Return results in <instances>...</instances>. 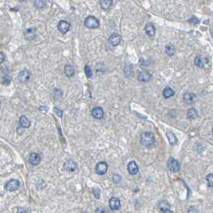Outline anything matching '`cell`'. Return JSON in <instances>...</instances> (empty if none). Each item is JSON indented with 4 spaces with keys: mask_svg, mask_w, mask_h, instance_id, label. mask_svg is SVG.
Listing matches in <instances>:
<instances>
[{
    "mask_svg": "<svg viewBox=\"0 0 213 213\" xmlns=\"http://www.w3.org/2000/svg\"><path fill=\"white\" fill-rule=\"evenodd\" d=\"M140 141L141 143L147 148H151L156 143V140H155L154 135L151 132H148V131L143 132L141 135Z\"/></svg>",
    "mask_w": 213,
    "mask_h": 213,
    "instance_id": "1",
    "label": "cell"
},
{
    "mask_svg": "<svg viewBox=\"0 0 213 213\" xmlns=\"http://www.w3.org/2000/svg\"><path fill=\"white\" fill-rule=\"evenodd\" d=\"M84 24H85L88 28H91V29H95V28L99 27V20L95 17V16H88L87 19H86L85 22H84Z\"/></svg>",
    "mask_w": 213,
    "mask_h": 213,
    "instance_id": "2",
    "label": "cell"
},
{
    "mask_svg": "<svg viewBox=\"0 0 213 213\" xmlns=\"http://www.w3.org/2000/svg\"><path fill=\"white\" fill-rule=\"evenodd\" d=\"M168 168L172 172H178L180 170V164L178 160L173 158H170L168 162Z\"/></svg>",
    "mask_w": 213,
    "mask_h": 213,
    "instance_id": "3",
    "label": "cell"
},
{
    "mask_svg": "<svg viewBox=\"0 0 213 213\" xmlns=\"http://www.w3.org/2000/svg\"><path fill=\"white\" fill-rule=\"evenodd\" d=\"M108 168V163L104 162V161H101V162H99V163L96 164L95 171H96V173H97L98 175H104V174L107 172Z\"/></svg>",
    "mask_w": 213,
    "mask_h": 213,
    "instance_id": "4",
    "label": "cell"
},
{
    "mask_svg": "<svg viewBox=\"0 0 213 213\" xmlns=\"http://www.w3.org/2000/svg\"><path fill=\"white\" fill-rule=\"evenodd\" d=\"M30 78H31V74L29 71L26 70V69L20 71L19 74V76H18V79L21 83H27L30 80Z\"/></svg>",
    "mask_w": 213,
    "mask_h": 213,
    "instance_id": "5",
    "label": "cell"
},
{
    "mask_svg": "<svg viewBox=\"0 0 213 213\" xmlns=\"http://www.w3.org/2000/svg\"><path fill=\"white\" fill-rule=\"evenodd\" d=\"M208 59L206 56L200 55L195 59V64L199 68H204L205 66L208 65Z\"/></svg>",
    "mask_w": 213,
    "mask_h": 213,
    "instance_id": "6",
    "label": "cell"
},
{
    "mask_svg": "<svg viewBox=\"0 0 213 213\" xmlns=\"http://www.w3.org/2000/svg\"><path fill=\"white\" fill-rule=\"evenodd\" d=\"M70 23H68L67 21L61 20L60 22L59 23V24H58V30H59V32H60L61 34H63V35H64V34L68 32V30H70Z\"/></svg>",
    "mask_w": 213,
    "mask_h": 213,
    "instance_id": "7",
    "label": "cell"
},
{
    "mask_svg": "<svg viewBox=\"0 0 213 213\" xmlns=\"http://www.w3.org/2000/svg\"><path fill=\"white\" fill-rule=\"evenodd\" d=\"M19 187V182L16 180H11L8 181L5 185L6 189L9 191H14L17 190Z\"/></svg>",
    "mask_w": 213,
    "mask_h": 213,
    "instance_id": "8",
    "label": "cell"
},
{
    "mask_svg": "<svg viewBox=\"0 0 213 213\" xmlns=\"http://www.w3.org/2000/svg\"><path fill=\"white\" fill-rule=\"evenodd\" d=\"M109 205H110V208L111 210H119L121 207L120 200L118 198H116V197H111L110 199V201H109Z\"/></svg>",
    "mask_w": 213,
    "mask_h": 213,
    "instance_id": "9",
    "label": "cell"
},
{
    "mask_svg": "<svg viewBox=\"0 0 213 213\" xmlns=\"http://www.w3.org/2000/svg\"><path fill=\"white\" fill-rule=\"evenodd\" d=\"M63 168L68 171H74L77 169V163H75L74 160H68L64 163Z\"/></svg>",
    "mask_w": 213,
    "mask_h": 213,
    "instance_id": "10",
    "label": "cell"
},
{
    "mask_svg": "<svg viewBox=\"0 0 213 213\" xmlns=\"http://www.w3.org/2000/svg\"><path fill=\"white\" fill-rule=\"evenodd\" d=\"M109 43L111 44L112 46L115 47V46H118L121 42V37L120 35L116 34V33H114L112 35H111L109 37Z\"/></svg>",
    "mask_w": 213,
    "mask_h": 213,
    "instance_id": "11",
    "label": "cell"
},
{
    "mask_svg": "<svg viewBox=\"0 0 213 213\" xmlns=\"http://www.w3.org/2000/svg\"><path fill=\"white\" fill-rule=\"evenodd\" d=\"M128 170L131 175H135L138 173L139 167L135 161H131L128 164Z\"/></svg>",
    "mask_w": 213,
    "mask_h": 213,
    "instance_id": "12",
    "label": "cell"
},
{
    "mask_svg": "<svg viewBox=\"0 0 213 213\" xmlns=\"http://www.w3.org/2000/svg\"><path fill=\"white\" fill-rule=\"evenodd\" d=\"M41 157L38 153H31L30 157H29V162L30 164L35 166L38 165L39 163H40Z\"/></svg>",
    "mask_w": 213,
    "mask_h": 213,
    "instance_id": "13",
    "label": "cell"
},
{
    "mask_svg": "<svg viewBox=\"0 0 213 213\" xmlns=\"http://www.w3.org/2000/svg\"><path fill=\"white\" fill-rule=\"evenodd\" d=\"M183 101L188 104H191L196 99V95L191 92H186L183 95Z\"/></svg>",
    "mask_w": 213,
    "mask_h": 213,
    "instance_id": "14",
    "label": "cell"
},
{
    "mask_svg": "<svg viewBox=\"0 0 213 213\" xmlns=\"http://www.w3.org/2000/svg\"><path fill=\"white\" fill-rule=\"evenodd\" d=\"M91 114H92V116L94 118L102 119L104 115V111L102 108L97 107V108H95L93 109Z\"/></svg>",
    "mask_w": 213,
    "mask_h": 213,
    "instance_id": "15",
    "label": "cell"
},
{
    "mask_svg": "<svg viewBox=\"0 0 213 213\" xmlns=\"http://www.w3.org/2000/svg\"><path fill=\"white\" fill-rule=\"evenodd\" d=\"M145 32L148 36L149 37H153L156 34V29L155 27L153 26L152 23H148L145 27Z\"/></svg>",
    "mask_w": 213,
    "mask_h": 213,
    "instance_id": "16",
    "label": "cell"
},
{
    "mask_svg": "<svg viewBox=\"0 0 213 213\" xmlns=\"http://www.w3.org/2000/svg\"><path fill=\"white\" fill-rule=\"evenodd\" d=\"M36 35V30L35 28H29L26 30L25 37L27 40H32L34 39Z\"/></svg>",
    "mask_w": 213,
    "mask_h": 213,
    "instance_id": "17",
    "label": "cell"
},
{
    "mask_svg": "<svg viewBox=\"0 0 213 213\" xmlns=\"http://www.w3.org/2000/svg\"><path fill=\"white\" fill-rule=\"evenodd\" d=\"M138 79L140 82L147 83L151 79V75L147 71H143V72L140 73V75L138 76Z\"/></svg>",
    "mask_w": 213,
    "mask_h": 213,
    "instance_id": "18",
    "label": "cell"
},
{
    "mask_svg": "<svg viewBox=\"0 0 213 213\" xmlns=\"http://www.w3.org/2000/svg\"><path fill=\"white\" fill-rule=\"evenodd\" d=\"M113 1L112 0H100L99 4H100L101 8L103 10H108L112 6Z\"/></svg>",
    "mask_w": 213,
    "mask_h": 213,
    "instance_id": "19",
    "label": "cell"
},
{
    "mask_svg": "<svg viewBox=\"0 0 213 213\" xmlns=\"http://www.w3.org/2000/svg\"><path fill=\"white\" fill-rule=\"evenodd\" d=\"M167 137H168V141H169L171 145H175L177 143V138L172 131H168L167 132Z\"/></svg>",
    "mask_w": 213,
    "mask_h": 213,
    "instance_id": "20",
    "label": "cell"
},
{
    "mask_svg": "<svg viewBox=\"0 0 213 213\" xmlns=\"http://www.w3.org/2000/svg\"><path fill=\"white\" fill-rule=\"evenodd\" d=\"M19 125L23 128H27L30 127V122L26 116L23 115V116H21L20 119H19Z\"/></svg>",
    "mask_w": 213,
    "mask_h": 213,
    "instance_id": "21",
    "label": "cell"
},
{
    "mask_svg": "<svg viewBox=\"0 0 213 213\" xmlns=\"http://www.w3.org/2000/svg\"><path fill=\"white\" fill-rule=\"evenodd\" d=\"M174 94H175L174 91H173L171 88H169V87H167V88H165V89H164L163 91V97L166 99L170 98V97H171V96H173V95H174Z\"/></svg>",
    "mask_w": 213,
    "mask_h": 213,
    "instance_id": "22",
    "label": "cell"
},
{
    "mask_svg": "<svg viewBox=\"0 0 213 213\" xmlns=\"http://www.w3.org/2000/svg\"><path fill=\"white\" fill-rule=\"evenodd\" d=\"M64 72H65V75L68 76V77H71L74 73H75V70H74V68L71 65H67L64 68Z\"/></svg>",
    "mask_w": 213,
    "mask_h": 213,
    "instance_id": "23",
    "label": "cell"
},
{
    "mask_svg": "<svg viewBox=\"0 0 213 213\" xmlns=\"http://www.w3.org/2000/svg\"><path fill=\"white\" fill-rule=\"evenodd\" d=\"M158 207L159 208H160V210L164 211V210H167V209H169V208H170V204L168 203V201L162 200L159 203Z\"/></svg>",
    "mask_w": 213,
    "mask_h": 213,
    "instance_id": "24",
    "label": "cell"
},
{
    "mask_svg": "<svg viewBox=\"0 0 213 213\" xmlns=\"http://www.w3.org/2000/svg\"><path fill=\"white\" fill-rule=\"evenodd\" d=\"M198 116V114H197V111L195 108H191L189 109L188 111V117L191 119H196V117Z\"/></svg>",
    "mask_w": 213,
    "mask_h": 213,
    "instance_id": "25",
    "label": "cell"
},
{
    "mask_svg": "<svg viewBox=\"0 0 213 213\" xmlns=\"http://www.w3.org/2000/svg\"><path fill=\"white\" fill-rule=\"evenodd\" d=\"M166 53L168 54L169 56H172L174 54H175V50H176V49H175V47L172 45V44H169V45H168L167 47H166Z\"/></svg>",
    "mask_w": 213,
    "mask_h": 213,
    "instance_id": "26",
    "label": "cell"
},
{
    "mask_svg": "<svg viewBox=\"0 0 213 213\" xmlns=\"http://www.w3.org/2000/svg\"><path fill=\"white\" fill-rule=\"evenodd\" d=\"M47 0H35V6L37 8H43L47 4Z\"/></svg>",
    "mask_w": 213,
    "mask_h": 213,
    "instance_id": "27",
    "label": "cell"
},
{
    "mask_svg": "<svg viewBox=\"0 0 213 213\" xmlns=\"http://www.w3.org/2000/svg\"><path fill=\"white\" fill-rule=\"evenodd\" d=\"M10 81H11V78H10L9 75H4L3 78H2V83H3V85H9Z\"/></svg>",
    "mask_w": 213,
    "mask_h": 213,
    "instance_id": "28",
    "label": "cell"
},
{
    "mask_svg": "<svg viewBox=\"0 0 213 213\" xmlns=\"http://www.w3.org/2000/svg\"><path fill=\"white\" fill-rule=\"evenodd\" d=\"M84 71H85V74L88 76V78H91L92 76V70L90 68V66L86 65L84 68Z\"/></svg>",
    "mask_w": 213,
    "mask_h": 213,
    "instance_id": "29",
    "label": "cell"
},
{
    "mask_svg": "<svg viewBox=\"0 0 213 213\" xmlns=\"http://www.w3.org/2000/svg\"><path fill=\"white\" fill-rule=\"evenodd\" d=\"M93 195H94V196L95 197V199H97V200H99V199L100 198V193H101V191L100 189H99V188H93Z\"/></svg>",
    "mask_w": 213,
    "mask_h": 213,
    "instance_id": "30",
    "label": "cell"
},
{
    "mask_svg": "<svg viewBox=\"0 0 213 213\" xmlns=\"http://www.w3.org/2000/svg\"><path fill=\"white\" fill-rule=\"evenodd\" d=\"M207 181H208V184L210 188H212L213 187V175L212 174H209L207 178H206Z\"/></svg>",
    "mask_w": 213,
    "mask_h": 213,
    "instance_id": "31",
    "label": "cell"
},
{
    "mask_svg": "<svg viewBox=\"0 0 213 213\" xmlns=\"http://www.w3.org/2000/svg\"><path fill=\"white\" fill-rule=\"evenodd\" d=\"M188 22H189V23H194V24H198V23H200V20H199L196 17H192L188 20Z\"/></svg>",
    "mask_w": 213,
    "mask_h": 213,
    "instance_id": "32",
    "label": "cell"
},
{
    "mask_svg": "<svg viewBox=\"0 0 213 213\" xmlns=\"http://www.w3.org/2000/svg\"><path fill=\"white\" fill-rule=\"evenodd\" d=\"M54 111H55V113L57 114V115L59 116V117H62V115H63V111H62L60 109H59V108H54Z\"/></svg>",
    "mask_w": 213,
    "mask_h": 213,
    "instance_id": "33",
    "label": "cell"
},
{
    "mask_svg": "<svg viewBox=\"0 0 213 213\" xmlns=\"http://www.w3.org/2000/svg\"><path fill=\"white\" fill-rule=\"evenodd\" d=\"M113 180L115 183H119L121 180V176L119 175H114L113 176Z\"/></svg>",
    "mask_w": 213,
    "mask_h": 213,
    "instance_id": "34",
    "label": "cell"
},
{
    "mask_svg": "<svg viewBox=\"0 0 213 213\" xmlns=\"http://www.w3.org/2000/svg\"><path fill=\"white\" fill-rule=\"evenodd\" d=\"M95 213H106V209L103 207H99L96 209Z\"/></svg>",
    "mask_w": 213,
    "mask_h": 213,
    "instance_id": "35",
    "label": "cell"
},
{
    "mask_svg": "<svg viewBox=\"0 0 213 213\" xmlns=\"http://www.w3.org/2000/svg\"><path fill=\"white\" fill-rule=\"evenodd\" d=\"M188 213H198V210L196 208H194V207H191L189 208V210H188Z\"/></svg>",
    "mask_w": 213,
    "mask_h": 213,
    "instance_id": "36",
    "label": "cell"
},
{
    "mask_svg": "<svg viewBox=\"0 0 213 213\" xmlns=\"http://www.w3.org/2000/svg\"><path fill=\"white\" fill-rule=\"evenodd\" d=\"M18 213H27V210L24 208H19L18 209Z\"/></svg>",
    "mask_w": 213,
    "mask_h": 213,
    "instance_id": "37",
    "label": "cell"
},
{
    "mask_svg": "<svg viewBox=\"0 0 213 213\" xmlns=\"http://www.w3.org/2000/svg\"><path fill=\"white\" fill-rule=\"evenodd\" d=\"M5 60V55H3V53L0 52V64L3 63Z\"/></svg>",
    "mask_w": 213,
    "mask_h": 213,
    "instance_id": "38",
    "label": "cell"
},
{
    "mask_svg": "<svg viewBox=\"0 0 213 213\" xmlns=\"http://www.w3.org/2000/svg\"><path fill=\"white\" fill-rule=\"evenodd\" d=\"M163 213H173V212L171 210H169V209H167V210L163 211Z\"/></svg>",
    "mask_w": 213,
    "mask_h": 213,
    "instance_id": "39",
    "label": "cell"
},
{
    "mask_svg": "<svg viewBox=\"0 0 213 213\" xmlns=\"http://www.w3.org/2000/svg\"><path fill=\"white\" fill-rule=\"evenodd\" d=\"M19 1H20V2H23L24 0H19Z\"/></svg>",
    "mask_w": 213,
    "mask_h": 213,
    "instance_id": "40",
    "label": "cell"
},
{
    "mask_svg": "<svg viewBox=\"0 0 213 213\" xmlns=\"http://www.w3.org/2000/svg\"><path fill=\"white\" fill-rule=\"evenodd\" d=\"M0 104H1V103H0Z\"/></svg>",
    "mask_w": 213,
    "mask_h": 213,
    "instance_id": "41",
    "label": "cell"
}]
</instances>
